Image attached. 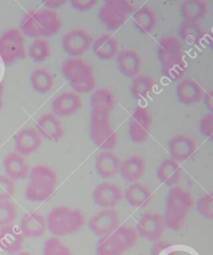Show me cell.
Wrapping results in <instances>:
<instances>
[{"label":"cell","instance_id":"6da1fadb","mask_svg":"<svg viewBox=\"0 0 213 255\" xmlns=\"http://www.w3.org/2000/svg\"><path fill=\"white\" fill-rule=\"evenodd\" d=\"M115 96L107 88H99L91 96L90 135L94 144L102 150L117 146L118 134L110 125V113L115 108Z\"/></svg>","mask_w":213,"mask_h":255},{"label":"cell","instance_id":"7a4b0ae2","mask_svg":"<svg viewBox=\"0 0 213 255\" xmlns=\"http://www.w3.org/2000/svg\"><path fill=\"white\" fill-rule=\"evenodd\" d=\"M62 21L55 10L41 8L28 11L20 22V31L31 39H48L61 28Z\"/></svg>","mask_w":213,"mask_h":255},{"label":"cell","instance_id":"3957f363","mask_svg":"<svg viewBox=\"0 0 213 255\" xmlns=\"http://www.w3.org/2000/svg\"><path fill=\"white\" fill-rule=\"evenodd\" d=\"M157 58L161 65L162 74L170 80L180 79L185 72L184 48L179 37L167 35L159 40Z\"/></svg>","mask_w":213,"mask_h":255},{"label":"cell","instance_id":"277c9868","mask_svg":"<svg viewBox=\"0 0 213 255\" xmlns=\"http://www.w3.org/2000/svg\"><path fill=\"white\" fill-rule=\"evenodd\" d=\"M61 73L77 95L95 91L96 77L94 69L80 58H67L61 65Z\"/></svg>","mask_w":213,"mask_h":255},{"label":"cell","instance_id":"5b68a950","mask_svg":"<svg viewBox=\"0 0 213 255\" xmlns=\"http://www.w3.org/2000/svg\"><path fill=\"white\" fill-rule=\"evenodd\" d=\"M193 205L194 199L190 192L180 187H173L168 193L166 211L162 216L166 227H169L172 231H179Z\"/></svg>","mask_w":213,"mask_h":255},{"label":"cell","instance_id":"8992f818","mask_svg":"<svg viewBox=\"0 0 213 255\" xmlns=\"http://www.w3.org/2000/svg\"><path fill=\"white\" fill-rule=\"evenodd\" d=\"M28 184L25 191L26 199L31 202H43L54 193L57 184L56 173L45 165H35L28 174Z\"/></svg>","mask_w":213,"mask_h":255},{"label":"cell","instance_id":"52a82bcc","mask_svg":"<svg viewBox=\"0 0 213 255\" xmlns=\"http://www.w3.org/2000/svg\"><path fill=\"white\" fill-rule=\"evenodd\" d=\"M84 225V215L78 209L57 207L47 216L46 226L55 238L66 237L78 232Z\"/></svg>","mask_w":213,"mask_h":255},{"label":"cell","instance_id":"ba28073f","mask_svg":"<svg viewBox=\"0 0 213 255\" xmlns=\"http://www.w3.org/2000/svg\"><path fill=\"white\" fill-rule=\"evenodd\" d=\"M135 229L127 225H120L109 236L100 238L96 246V255H123L137 242Z\"/></svg>","mask_w":213,"mask_h":255},{"label":"cell","instance_id":"9c48e42d","mask_svg":"<svg viewBox=\"0 0 213 255\" xmlns=\"http://www.w3.org/2000/svg\"><path fill=\"white\" fill-rule=\"evenodd\" d=\"M134 5L126 0H108L100 7L98 17L108 30H117L134 12Z\"/></svg>","mask_w":213,"mask_h":255},{"label":"cell","instance_id":"30bf717a","mask_svg":"<svg viewBox=\"0 0 213 255\" xmlns=\"http://www.w3.org/2000/svg\"><path fill=\"white\" fill-rule=\"evenodd\" d=\"M24 35L17 28L8 29L0 35V58L5 66H10L26 58Z\"/></svg>","mask_w":213,"mask_h":255},{"label":"cell","instance_id":"8fae6325","mask_svg":"<svg viewBox=\"0 0 213 255\" xmlns=\"http://www.w3.org/2000/svg\"><path fill=\"white\" fill-rule=\"evenodd\" d=\"M152 127V114L147 107L137 106L128 124V135L131 141L140 144L148 140Z\"/></svg>","mask_w":213,"mask_h":255},{"label":"cell","instance_id":"7c38bea8","mask_svg":"<svg viewBox=\"0 0 213 255\" xmlns=\"http://www.w3.org/2000/svg\"><path fill=\"white\" fill-rule=\"evenodd\" d=\"M93 45L92 36L83 29H73L66 32L61 39V47L71 58H78L86 53Z\"/></svg>","mask_w":213,"mask_h":255},{"label":"cell","instance_id":"4fadbf2b","mask_svg":"<svg viewBox=\"0 0 213 255\" xmlns=\"http://www.w3.org/2000/svg\"><path fill=\"white\" fill-rule=\"evenodd\" d=\"M166 231L162 216L156 213H145L136 223V233L142 238L150 241H158Z\"/></svg>","mask_w":213,"mask_h":255},{"label":"cell","instance_id":"5bb4252c","mask_svg":"<svg viewBox=\"0 0 213 255\" xmlns=\"http://www.w3.org/2000/svg\"><path fill=\"white\" fill-rule=\"evenodd\" d=\"M120 226L119 214L114 209H106L93 216L89 221L91 231L99 237L111 235Z\"/></svg>","mask_w":213,"mask_h":255},{"label":"cell","instance_id":"9a60e30c","mask_svg":"<svg viewBox=\"0 0 213 255\" xmlns=\"http://www.w3.org/2000/svg\"><path fill=\"white\" fill-rule=\"evenodd\" d=\"M93 199L95 205L100 208L114 209L123 199V192L116 184L104 182L94 189Z\"/></svg>","mask_w":213,"mask_h":255},{"label":"cell","instance_id":"2e32d148","mask_svg":"<svg viewBox=\"0 0 213 255\" xmlns=\"http://www.w3.org/2000/svg\"><path fill=\"white\" fill-rule=\"evenodd\" d=\"M197 150L196 141L190 136L178 134L169 141V152L175 161L184 162L191 160Z\"/></svg>","mask_w":213,"mask_h":255},{"label":"cell","instance_id":"e0dca14e","mask_svg":"<svg viewBox=\"0 0 213 255\" xmlns=\"http://www.w3.org/2000/svg\"><path fill=\"white\" fill-rule=\"evenodd\" d=\"M51 107L54 116L70 117L82 107V100L76 93L64 92L53 99Z\"/></svg>","mask_w":213,"mask_h":255},{"label":"cell","instance_id":"ac0fdd59","mask_svg":"<svg viewBox=\"0 0 213 255\" xmlns=\"http://www.w3.org/2000/svg\"><path fill=\"white\" fill-rule=\"evenodd\" d=\"M42 137L33 128H25L15 137V149L21 156H30L40 148Z\"/></svg>","mask_w":213,"mask_h":255},{"label":"cell","instance_id":"d6986e66","mask_svg":"<svg viewBox=\"0 0 213 255\" xmlns=\"http://www.w3.org/2000/svg\"><path fill=\"white\" fill-rule=\"evenodd\" d=\"M116 58L118 70L125 77L134 78L140 74L142 69V58L136 51L124 49L119 51Z\"/></svg>","mask_w":213,"mask_h":255},{"label":"cell","instance_id":"ffe728a7","mask_svg":"<svg viewBox=\"0 0 213 255\" xmlns=\"http://www.w3.org/2000/svg\"><path fill=\"white\" fill-rule=\"evenodd\" d=\"M37 133L41 137H44L51 141H58L64 137L65 130L61 123L53 113H45L36 123Z\"/></svg>","mask_w":213,"mask_h":255},{"label":"cell","instance_id":"44dd1931","mask_svg":"<svg viewBox=\"0 0 213 255\" xmlns=\"http://www.w3.org/2000/svg\"><path fill=\"white\" fill-rule=\"evenodd\" d=\"M2 164L6 176L14 182L25 180L29 174L28 164L25 161L24 157L16 151L9 152L3 159Z\"/></svg>","mask_w":213,"mask_h":255},{"label":"cell","instance_id":"7402d4cb","mask_svg":"<svg viewBox=\"0 0 213 255\" xmlns=\"http://www.w3.org/2000/svg\"><path fill=\"white\" fill-rule=\"evenodd\" d=\"M24 236L14 225H6L0 229V249L8 254H17L23 248Z\"/></svg>","mask_w":213,"mask_h":255},{"label":"cell","instance_id":"603a6c76","mask_svg":"<svg viewBox=\"0 0 213 255\" xmlns=\"http://www.w3.org/2000/svg\"><path fill=\"white\" fill-rule=\"evenodd\" d=\"M146 171V160L142 156L133 155L121 162L120 173L123 180L128 183H136Z\"/></svg>","mask_w":213,"mask_h":255},{"label":"cell","instance_id":"cb8c5ba5","mask_svg":"<svg viewBox=\"0 0 213 255\" xmlns=\"http://www.w3.org/2000/svg\"><path fill=\"white\" fill-rule=\"evenodd\" d=\"M121 160L111 150H103L97 156L95 168L97 173L102 178H109L120 172Z\"/></svg>","mask_w":213,"mask_h":255},{"label":"cell","instance_id":"d4e9b609","mask_svg":"<svg viewBox=\"0 0 213 255\" xmlns=\"http://www.w3.org/2000/svg\"><path fill=\"white\" fill-rule=\"evenodd\" d=\"M46 228L45 217L36 212H30L22 217L19 229L24 237L37 238L44 235Z\"/></svg>","mask_w":213,"mask_h":255},{"label":"cell","instance_id":"484cf974","mask_svg":"<svg viewBox=\"0 0 213 255\" xmlns=\"http://www.w3.org/2000/svg\"><path fill=\"white\" fill-rule=\"evenodd\" d=\"M156 175L162 184L173 188L181 181L182 169L177 161L168 158L160 163Z\"/></svg>","mask_w":213,"mask_h":255},{"label":"cell","instance_id":"4316f807","mask_svg":"<svg viewBox=\"0 0 213 255\" xmlns=\"http://www.w3.org/2000/svg\"><path fill=\"white\" fill-rule=\"evenodd\" d=\"M177 99L184 105H193L202 100L204 92L198 82L193 79H184L176 89Z\"/></svg>","mask_w":213,"mask_h":255},{"label":"cell","instance_id":"83f0119b","mask_svg":"<svg viewBox=\"0 0 213 255\" xmlns=\"http://www.w3.org/2000/svg\"><path fill=\"white\" fill-rule=\"evenodd\" d=\"M123 197L133 208H146L152 200V192L146 185L136 182L125 190Z\"/></svg>","mask_w":213,"mask_h":255},{"label":"cell","instance_id":"f1b7e54d","mask_svg":"<svg viewBox=\"0 0 213 255\" xmlns=\"http://www.w3.org/2000/svg\"><path fill=\"white\" fill-rule=\"evenodd\" d=\"M92 49L94 54L102 60L114 59L119 53V46L114 36L102 34L93 41Z\"/></svg>","mask_w":213,"mask_h":255},{"label":"cell","instance_id":"f546056e","mask_svg":"<svg viewBox=\"0 0 213 255\" xmlns=\"http://www.w3.org/2000/svg\"><path fill=\"white\" fill-rule=\"evenodd\" d=\"M179 10L183 21L199 23L208 15L209 6L202 0H185L180 3Z\"/></svg>","mask_w":213,"mask_h":255},{"label":"cell","instance_id":"4dcf8cb0","mask_svg":"<svg viewBox=\"0 0 213 255\" xmlns=\"http://www.w3.org/2000/svg\"><path fill=\"white\" fill-rule=\"evenodd\" d=\"M133 24L142 33L152 32L157 25L155 11L148 5L141 6L133 12Z\"/></svg>","mask_w":213,"mask_h":255},{"label":"cell","instance_id":"1f68e13d","mask_svg":"<svg viewBox=\"0 0 213 255\" xmlns=\"http://www.w3.org/2000/svg\"><path fill=\"white\" fill-rule=\"evenodd\" d=\"M178 34L180 41L190 46H196L204 39L205 32L201 25L197 22L182 21L179 25Z\"/></svg>","mask_w":213,"mask_h":255},{"label":"cell","instance_id":"d6a6232c","mask_svg":"<svg viewBox=\"0 0 213 255\" xmlns=\"http://www.w3.org/2000/svg\"><path fill=\"white\" fill-rule=\"evenodd\" d=\"M30 84L36 93L47 94L53 86L52 75L44 68L35 69L30 75Z\"/></svg>","mask_w":213,"mask_h":255},{"label":"cell","instance_id":"836d02e7","mask_svg":"<svg viewBox=\"0 0 213 255\" xmlns=\"http://www.w3.org/2000/svg\"><path fill=\"white\" fill-rule=\"evenodd\" d=\"M154 85L155 83L150 76L145 74H139L132 80L130 93L134 99H145L153 91Z\"/></svg>","mask_w":213,"mask_h":255},{"label":"cell","instance_id":"e575fe53","mask_svg":"<svg viewBox=\"0 0 213 255\" xmlns=\"http://www.w3.org/2000/svg\"><path fill=\"white\" fill-rule=\"evenodd\" d=\"M26 52L32 61L43 62L50 56L51 49L46 39H36L30 44Z\"/></svg>","mask_w":213,"mask_h":255},{"label":"cell","instance_id":"d590c367","mask_svg":"<svg viewBox=\"0 0 213 255\" xmlns=\"http://www.w3.org/2000/svg\"><path fill=\"white\" fill-rule=\"evenodd\" d=\"M43 255H72L69 247L64 245L58 238L48 239L43 247Z\"/></svg>","mask_w":213,"mask_h":255},{"label":"cell","instance_id":"8d00e7d4","mask_svg":"<svg viewBox=\"0 0 213 255\" xmlns=\"http://www.w3.org/2000/svg\"><path fill=\"white\" fill-rule=\"evenodd\" d=\"M17 217L16 207L10 201H0V227L11 224Z\"/></svg>","mask_w":213,"mask_h":255},{"label":"cell","instance_id":"74e56055","mask_svg":"<svg viewBox=\"0 0 213 255\" xmlns=\"http://www.w3.org/2000/svg\"><path fill=\"white\" fill-rule=\"evenodd\" d=\"M197 211L203 218L207 220L213 219V197L211 193L204 194L198 199Z\"/></svg>","mask_w":213,"mask_h":255},{"label":"cell","instance_id":"f35d334b","mask_svg":"<svg viewBox=\"0 0 213 255\" xmlns=\"http://www.w3.org/2000/svg\"><path fill=\"white\" fill-rule=\"evenodd\" d=\"M15 194V184L6 175H0V201H9Z\"/></svg>","mask_w":213,"mask_h":255},{"label":"cell","instance_id":"ab89813d","mask_svg":"<svg viewBox=\"0 0 213 255\" xmlns=\"http://www.w3.org/2000/svg\"><path fill=\"white\" fill-rule=\"evenodd\" d=\"M200 132L201 134L209 139L213 135V113L209 112L200 121Z\"/></svg>","mask_w":213,"mask_h":255},{"label":"cell","instance_id":"60d3db41","mask_svg":"<svg viewBox=\"0 0 213 255\" xmlns=\"http://www.w3.org/2000/svg\"><path fill=\"white\" fill-rule=\"evenodd\" d=\"M71 6L77 11L91 10L96 4V0H72L70 1Z\"/></svg>","mask_w":213,"mask_h":255},{"label":"cell","instance_id":"b9f144b4","mask_svg":"<svg viewBox=\"0 0 213 255\" xmlns=\"http://www.w3.org/2000/svg\"><path fill=\"white\" fill-rule=\"evenodd\" d=\"M67 1H65V0H47V1H44V5L46 6V8L51 10H55L60 6L65 5Z\"/></svg>","mask_w":213,"mask_h":255},{"label":"cell","instance_id":"7bdbcfd3","mask_svg":"<svg viewBox=\"0 0 213 255\" xmlns=\"http://www.w3.org/2000/svg\"><path fill=\"white\" fill-rule=\"evenodd\" d=\"M203 101H204V104L205 106L208 108L209 112L213 113V96H212V92L208 91L207 93H205L203 95Z\"/></svg>","mask_w":213,"mask_h":255},{"label":"cell","instance_id":"ee69618b","mask_svg":"<svg viewBox=\"0 0 213 255\" xmlns=\"http://www.w3.org/2000/svg\"><path fill=\"white\" fill-rule=\"evenodd\" d=\"M3 105V85L0 83V108Z\"/></svg>","mask_w":213,"mask_h":255},{"label":"cell","instance_id":"f6af8a7d","mask_svg":"<svg viewBox=\"0 0 213 255\" xmlns=\"http://www.w3.org/2000/svg\"><path fill=\"white\" fill-rule=\"evenodd\" d=\"M15 255H31V254L28 253V252H18V253L15 254Z\"/></svg>","mask_w":213,"mask_h":255}]
</instances>
